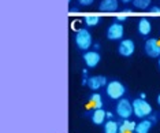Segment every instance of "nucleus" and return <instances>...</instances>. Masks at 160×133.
Masks as SVG:
<instances>
[{
	"instance_id": "15",
	"label": "nucleus",
	"mask_w": 160,
	"mask_h": 133,
	"mask_svg": "<svg viewBox=\"0 0 160 133\" xmlns=\"http://www.w3.org/2000/svg\"><path fill=\"white\" fill-rule=\"evenodd\" d=\"M89 106L93 107L94 110L101 109V107H103V100H101V96L99 93L90 95V98H89Z\"/></svg>"
},
{
	"instance_id": "23",
	"label": "nucleus",
	"mask_w": 160,
	"mask_h": 133,
	"mask_svg": "<svg viewBox=\"0 0 160 133\" xmlns=\"http://www.w3.org/2000/svg\"><path fill=\"white\" fill-rule=\"evenodd\" d=\"M123 11H125V13H132V8H125Z\"/></svg>"
},
{
	"instance_id": "7",
	"label": "nucleus",
	"mask_w": 160,
	"mask_h": 133,
	"mask_svg": "<svg viewBox=\"0 0 160 133\" xmlns=\"http://www.w3.org/2000/svg\"><path fill=\"white\" fill-rule=\"evenodd\" d=\"M134 50H136V45H134L133 40H130V39L122 40L118 47V52L121 54L122 56H130V55H133Z\"/></svg>"
},
{
	"instance_id": "18",
	"label": "nucleus",
	"mask_w": 160,
	"mask_h": 133,
	"mask_svg": "<svg viewBox=\"0 0 160 133\" xmlns=\"http://www.w3.org/2000/svg\"><path fill=\"white\" fill-rule=\"evenodd\" d=\"M149 4H151V0H133V6L138 10H147Z\"/></svg>"
},
{
	"instance_id": "5",
	"label": "nucleus",
	"mask_w": 160,
	"mask_h": 133,
	"mask_svg": "<svg viewBox=\"0 0 160 133\" xmlns=\"http://www.w3.org/2000/svg\"><path fill=\"white\" fill-rule=\"evenodd\" d=\"M123 33H125L123 25H121L119 22H114L107 29V39L111 41H116V40H121L123 37Z\"/></svg>"
},
{
	"instance_id": "1",
	"label": "nucleus",
	"mask_w": 160,
	"mask_h": 133,
	"mask_svg": "<svg viewBox=\"0 0 160 133\" xmlns=\"http://www.w3.org/2000/svg\"><path fill=\"white\" fill-rule=\"evenodd\" d=\"M75 44L79 50H89L90 45H92V35H90L89 30L86 29H79V30L75 33Z\"/></svg>"
},
{
	"instance_id": "19",
	"label": "nucleus",
	"mask_w": 160,
	"mask_h": 133,
	"mask_svg": "<svg viewBox=\"0 0 160 133\" xmlns=\"http://www.w3.org/2000/svg\"><path fill=\"white\" fill-rule=\"evenodd\" d=\"M93 2H94V0H78V3L81 6H90Z\"/></svg>"
},
{
	"instance_id": "16",
	"label": "nucleus",
	"mask_w": 160,
	"mask_h": 133,
	"mask_svg": "<svg viewBox=\"0 0 160 133\" xmlns=\"http://www.w3.org/2000/svg\"><path fill=\"white\" fill-rule=\"evenodd\" d=\"M119 132V125L115 121H107L104 124V133H118Z\"/></svg>"
},
{
	"instance_id": "10",
	"label": "nucleus",
	"mask_w": 160,
	"mask_h": 133,
	"mask_svg": "<svg viewBox=\"0 0 160 133\" xmlns=\"http://www.w3.org/2000/svg\"><path fill=\"white\" fill-rule=\"evenodd\" d=\"M119 8V3L118 0H101V3L99 4V10L103 13H112Z\"/></svg>"
},
{
	"instance_id": "27",
	"label": "nucleus",
	"mask_w": 160,
	"mask_h": 133,
	"mask_svg": "<svg viewBox=\"0 0 160 133\" xmlns=\"http://www.w3.org/2000/svg\"><path fill=\"white\" fill-rule=\"evenodd\" d=\"M119 133H121V132H119Z\"/></svg>"
},
{
	"instance_id": "4",
	"label": "nucleus",
	"mask_w": 160,
	"mask_h": 133,
	"mask_svg": "<svg viewBox=\"0 0 160 133\" xmlns=\"http://www.w3.org/2000/svg\"><path fill=\"white\" fill-rule=\"evenodd\" d=\"M116 113H118V115L123 118V120H129L130 115L134 114L133 104L127 100V99H122V100L118 103V106H116Z\"/></svg>"
},
{
	"instance_id": "26",
	"label": "nucleus",
	"mask_w": 160,
	"mask_h": 133,
	"mask_svg": "<svg viewBox=\"0 0 160 133\" xmlns=\"http://www.w3.org/2000/svg\"><path fill=\"white\" fill-rule=\"evenodd\" d=\"M159 67H160V58H159Z\"/></svg>"
},
{
	"instance_id": "9",
	"label": "nucleus",
	"mask_w": 160,
	"mask_h": 133,
	"mask_svg": "<svg viewBox=\"0 0 160 133\" xmlns=\"http://www.w3.org/2000/svg\"><path fill=\"white\" fill-rule=\"evenodd\" d=\"M86 84H88V87L92 91H97L107 84V78L104 76H93V77H89Z\"/></svg>"
},
{
	"instance_id": "22",
	"label": "nucleus",
	"mask_w": 160,
	"mask_h": 133,
	"mask_svg": "<svg viewBox=\"0 0 160 133\" xmlns=\"http://www.w3.org/2000/svg\"><path fill=\"white\" fill-rule=\"evenodd\" d=\"M70 11H71V13H78V8H77V7H71Z\"/></svg>"
},
{
	"instance_id": "21",
	"label": "nucleus",
	"mask_w": 160,
	"mask_h": 133,
	"mask_svg": "<svg viewBox=\"0 0 160 133\" xmlns=\"http://www.w3.org/2000/svg\"><path fill=\"white\" fill-rule=\"evenodd\" d=\"M149 10H151V13H160V7H151V8H149Z\"/></svg>"
},
{
	"instance_id": "25",
	"label": "nucleus",
	"mask_w": 160,
	"mask_h": 133,
	"mask_svg": "<svg viewBox=\"0 0 160 133\" xmlns=\"http://www.w3.org/2000/svg\"><path fill=\"white\" fill-rule=\"evenodd\" d=\"M158 104L160 106V93H159V96H158Z\"/></svg>"
},
{
	"instance_id": "14",
	"label": "nucleus",
	"mask_w": 160,
	"mask_h": 133,
	"mask_svg": "<svg viewBox=\"0 0 160 133\" xmlns=\"http://www.w3.org/2000/svg\"><path fill=\"white\" fill-rule=\"evenodd\" d=\"M136 122H133V121H127L125 120L123 121V124L119 126V132L121 133H133L136 130Z\"/></svg>"
},
{
	"instance_id": "17",
	"label": "nucleus",
	"mask_w": 160,
	"mask_h": 133,
	"mask_svg": "<svg viewBox=\"0 0 160 133\" xmlns=\"http://www.w3.org/2000/svg\"><path fill=\"white\" fill-rule=\"evenodd\" d=\"M101 21L100 17L97 15H86L83 18V22H85V25H88V26H96V25H99Z\"/></svg>"
},
{
	"instance_id": "2",
	"label": "nucleus",
	"mask_w": 160,
	"mask_h": 133,
	"mask_svg": "<svg viewBox=\"0 0 160 133\" xmlns=\"http://www.w3.org/2000/svg\"><path fill=\"white\" fill-rule=\"evenodd\" d=\"M132 104H133L134 115L138 117V118H145L152 113L151 104H149L148 102H145L144 99H136V100H133Z\"/></svg>"
},
{
	"instance_id": "12",
	"label": "nucleus",
	"mask_w": 160,
	"mask_h": 133,
	"mask_svg": "<svg viewBox=\"0 0 160 133\" xmlns=\"http://www.w3.org/2000/svg\"><path fill=\"white\" fill-rule=\"evenodd\" d=\"M105 117H107V113H105L103 109L93 110V113H92V122L94 125H103L104 121H105Z\"/></svg>"
},
{
	"instance_id": "11",
	"label": "nucleus",
	"mask_w": 160,
	"mask_h": 133,
	"mask_svg": "<svg viewBox=\"0 0 160 133\" xmlns=\"http://www.w3.org/2000/svg\"><path fill=\"white\" fill-rule=\"evenodd\" d=\"M151 30H152V25L149 22V19L148 18H141L138 21V33L141 36H148L151 33Z\"/></svg>"
},
{
	"instance_id": "6",
	"label": "nucleus",
	"mask_w": 160,
	"mask_h": 133,
	"mask_svg": "<svg viewBox=\"0 0 160 133\" xmlns=\"http://www.w3.org/2000/svg\"><path fill=\"white\" fill-rule=\"evenodd\" d=\"M145 52L151 58H160V43L158 39H148L145 43Z\"/></svg>"
},
{
	"instance_id": "20",
	"label": "nucleus",
	"mask_w": 160,
	"mask_h": 133,
	"mask_svg": "<svg viewBox=\"0 0 160 133\" xmlns=\"http://www.w3.org/2000/svg\"><path fill=\"white\" fill-rule=\"evenodd\" d=\"M126 19H127V17H126V15H118V17L115 18V21H116V22H119V24H121V22H125Z\"/></svg>"
},
{
	"instance_id": "8",
	"label": "nucleus",
	"mask_w": 160,
	"mask_h": 133,
	"mask_svg": "<svg viewBox=\"0 0 160 133\" xmlns=\"http://www.w3.org/2000/svg\"><path fill=\"white\" fill-rule=\"evenodd\" d=\"M100 54L96 52V51H88V52H85V55H83V62L86 63V66L88 67H96L97 65L100 63Z\"/></svg>"
},
{
	"instance_id": "24",
	"label": "nucleus",
	"mask_w": 160,
	"mask_h": 133,
	"mask_svg": "<svg viewBox=\"0 0 160 133\" xmlns=\"http://www.w3.org/2000/svg\"><path fill=\"white\" fill-rule=\"evenodd\" d=\"M122 2H123V3H130V2L133 3V0H122Z\"/></svg>"
},
{
	"instance_id": "3",
	"label": "nucleus",
	"mask_w": 160,
	"mask_h": 133,
	"mask_svg": "<svg viewBox=\"0 0 160 133\" xmlns=\"http://www.w3.org/2000/svg\"><path fill=\"white\" fill-rule=\"evenodd\" d=\"M105 91H107V95L110 96L111 99H114V100H118V99H121L122 96L125 95L126 88L123 87V84L119 82V81H111V82L107 84V88H105Z\"/></svg>"
},
{
	"instance_id": "13",
	"label": "nucleus",
	"mask_w": 160,
	"mask_h": 133,
	"mask_svg": "<svg viewBox=\"0 0 160 133\" xmlns=\"http://www.w3.org/2000/svg\"><path fill=\"white\" fill-rule=\"evenodd\" d=\"M152 125H153V121H151V120L141 121L140 124L136 125V133H148L149 129L152 128Z\"/></svg>"
}]
</instances>
